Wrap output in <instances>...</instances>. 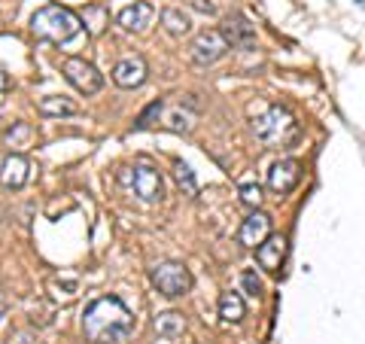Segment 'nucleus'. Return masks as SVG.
Returning a JSON list of instances; mask_svg holds the SVG:
<instances>
[{"mask_svg":"<svg viewBox=\"0 0 365 344\" xmlns=\"http://www.w3.org/2000/svg\"><path fill=\"white\" fill-rule=\"evenodd\" d=\"M268 235H271V216L262 213V211H253L241 223V228H237V244L241 247H259Z\"/></svg>","mask_w":365,"mask_h":344,"instance_id":"14","label":"nucleus"},{"mask_svg":"<svg viewBox=\"0 0 365 344\" xmlns=\"http://www.w3.org/2000/svg\"><path fill=\"white\" fill-rule=\"evenodd\" d=\"M228 49H232V46H228V40L222 37V31H213V28L195 34V40H192V46H189L192 61H195V64H204V67H207V64H216Z\"/></svg>","mask_w":365,"mask_h":344,"instance_id":"6","label":"nucleus"},{"mask_svg":"<svg viewBox=\"0 0 365 344\" xmlns=\"http://www.w3.org/2000/svg\"><path fill=\"white\" fill-rule=\"evenodd\" d=\"M155 332L162 338H168V341H174V338H180L182 332H186V320H182V314L180 311H162L155 317Z\"/></svg>","mask_w":365,"mask_h":344,"instance_id":"17","label":"nucleus"},{"mask_svg":"<svg viewBox=\"0 0 365 344\" xmlns=\"http://www.w3.org/2000/svg\"><path fill=\"white\" fill-rule=\"evenodd\" d=\"M83 19H79L73 9L67 6H58V4H46L40 6L37 13L31 19V31L37 40H46V43H71L73 37H79L83 31Z\"/></svg>","mask_w":365,"mask_h":344,"instance_id":"2","label":"nucleus"},{"mask_svg":"<svg viewBox=\"0 0 365 344\" xmlns=\"http://www.w3.org/2000/svg\"><path fill=\"white\" fill-rule=\"evenodd\" d=\"M37 110H40V116H46V119H64V116H76L79 113V107L73 104L71 98H58V95L43 98Z\"/></svg>","mask_w":365,"mask_h":344,"instance_id":"16","label":"nucleus"},{"mask_svg":"<svg viewBox=\"0 0 365 344\" xmlns=\"http://www.w3.org/2000/svg\"><path fill=\"white\" fill-rule=\"evenodd\" d=\"M195 116H198V104L189 95V98L177 101V104H165L162 107V116H158V119H162L165 128L186 134V131H192V125H195Z\"/></svg>","mask_w":365,"mask_h":344,"instance_id":"8","label":"nucleus"},{"mask_svg":"<svg viewBox=\"0 0 365 344\" xmlns=\"http://www.w3.org/2000/svg\"><path fill=\"white\" fill-rule=\"evenodd\" d=\"M299 180H302V165L295 162V158H280V162H274L268 171V186L277 195L292 192L299 186Z\"/></svg>","mask_w":365,"mask_h":344,"instance_id":"13","label":"nucleus"},{"mask_svg":"<svg viewBox=\"0 0 365 344\" xmlns=\"http://www.w3.org/2000/svg\"><path fill=\"white\" fill-rule=\"evenodd\" d=\"M28 180H31V162H28V156L9 153L4 158V165H0V183H4L9 192H19V189L28 186Z\"/></svg>","mask_w":365,"mask_h":344,"instance_id":"12","label":"nucleus"},{"mask_svg":"<svg viewBox=\"0 0 365 344\" xmlns=\"http://www.w3.org/2000/svg\"><path fill=\"white\" fill-rule=\"evenodd\" d=\"M83 25H88L86 31L91 34V37H98V34L110 25V13H107L104 6L91 4V6H86V9H83Z\"/></svg>","mask_w":365,"mask_h":344,"instance_id":"20","label":"nucleus"},{"mask_svg":"<svg viewBox=\"0 0 365 344\" xmlns=\"http://www.w3.org/2000/svg\"><path fill=\"white\" fill-rule=\"evenodd\" d=\"M146 76H150V67H146L140 55H128V59L113 64V83L119 88H140L146 83Z\"/></svg>","mask_w":365,"mask_h":344,"instance_id":"10","label":"nucleus"},{"mask_svg":"<svg viewBox=\"0 0 365 344\" xmlns=\"http://www.w3.org/2000/svg\"><path fill=\"white\" fill-rule=\"evenodd\" d=\"M222 37L228 40L232 49H253L256 46V28L250 25V19L241 13H232L222 19Z\"/></svg>","mask_w":365,"mask_h":344,"instance_id":"9","label":"nucleus"},{"mask_svg":"<svg viewBox=\"0 0 365 344\" xmlns=\"http://www.w3.org/2000/svg\"><path fill=\"white\" fill-rule=\"evenodd\" d=\"M162 25H165L168 34H174V37H182V34H189V31H192L189 16L182 13V9H174V6L162 13Z\"/></svg>","mask_w":365,"mask_h":344,"instance_id":"19","label":"nucleus"},{"mask_svg":"<svg viewBox=\"0 0 365 344\" xmlns=\"http://www.w3.org/2000/svg\"><path fill=\"white\" fill-rule=\"evenodd\" d=\"M9 88V76L4 74V71H0V91H6Z\"/></svg>","mask_w":365,"mask_h":344,"instance_id":"28","label":"nucleus"},{"mask_svg":"<svg viewBox=\"0 0 365 344\" xmlns=\"http://www.w3.org/2000/svg\"><path fill=\"white\" fill-rule=\"evenodd\" d=\"M220 317L225 320V323H241V320L247 317V305H244V299L237 293H222L220 295Z\"/></svg>","mask_w":365,"mask_h":344,"instance_id":"18","label":"nucleus"},{"mask_svg":"<svg viewBox=\"0 0 365 344\" xmlns=\"http://www.w3.org/2000/svg\"><path fill=\"white\" fill-rule=\"evenodd\" d=\"M256 137L271 150H289V146L299 141V122L292 119L289 110L283 107H271L265 116H259L253 122Z\"/></svg>","mask_w":365,"mask_h":344,"instance_id":"3","label":"nucleus"},{"mask_svg":"<svg viewBox=\"0 0 365 344\" xmlns=\"http://www.w3.org/2000/svg\"><path fill=\"white\" fill-rule=\"evenodd\" d=\"M155 16L153 4H146V0H134L131 6H125L122 13L116 16V21L125 28V31H134V34H143L146 28H150V21Z\"/></svg>","mask_w":365,"mask_h":344,"instance_id":"15","label":"nucleus"},{"mask_svg":"<svg viewBox=\"0 0 365 344\" xmlns=\"http://www.w3.org/2000/svg\"><path fill=\"white\" fill-rule=\"evenodd\" d=\"M153 286L165 299H180L192 290V271L182 262H162L153 268Z\"/></svg>","mask_w":365,"mask_h":344,"instance_id":"4","label":"nucleus"},{"mask_svg":"<svg viewBox=\"0 0 365 344\" xmlns=\"http://www.w3.org/2000/svg\"><path fill=\"white\" fill-rule=\"evenodd\" d=\"M6 311H9V305H6L4 295H0V323H4V320H6Z\"/></svg>","mask_w":365,"mask_h":344,"instance_id":"27","label":"nucleus"},{"mask_svg":"<svg viewBox=\"0 0 365 344\" xmlns=\"http://www.w3.org/2000/svg\"><path fill=\"white\" fill-rule=\"evenodd\" d=\"M131 189H134V195L140 201H146V204H158L165 198V180H162V174H158L155 168H150V165H137L134 168V174H131Z\"/></svg>","mask_w":365,"mask_h":344,"instance_id":"7","label":"nucleus"},{"mask_svg":"<svg viewBox=\"0 0 365 344\" xmlns=\"http://www.w3.org/2000/svg\"><path fill=\"white\" fill-rule=\"evenodd\" d=\"M241 286H244V293H247V295H253V299H259L262 290H265V286H262V278H259L253 268H247V271L241 274Z\"/></svg>","mask_w":365,"mask_h":344,"instance_id":"21","label":"nucleus"},{"mask_svg":"<svg viewBox=\"0 0 365 344\" xmlns=\"http://www.w3.org/2000/svg\"><path fill=\"white\" fill-rule=\"evenodd\" d=\"M177 183H180V189L189 195H195L198 192V186H195V177H192V171H189V165H182V162H177Z\"/></svg>","mask_w":365,"mask_h":344,"instance_id":"22","label":"nucleus"},{"mask_svg":"<svg viewBox=\"0 0 365 344\" xmlns=\"http://www.w3.org/2000/svg\"><path fill=\"white\" fill-rule=\"evenodd\" d=\"M61 74L64 79L71 83L79 95H98L101 88H104V74L98 71L91 61L86 59H64L61 61Z\"/></svg>","mask_w":365,"mask_h":344,"instance_id":"5","label":"nucleus"},{"mask_svg":"<svg viewBox=\"0 0 365 344\" xmlns=\"http://www.w3.org/2000/svg\"><path fill=\"white\" fill-rule=\"evenodd\" d=\"M192 6H195L198 13H207V16L216 13V4H213V0H192Z\"/></svg>","mask_w":365,"mask_h":344,"instance_id":"26","label":"nucleus"},{"mask_svg":"<svg viewBox=\"0 0 365 344\" xmlns=\"http://www.w3.org/2000/svg\"><path fill=\"white\" fill-rule=\"evenodd\" d=\"M256 262H259L262 271L277 274L283 268V262H287V238L283 235H268L256 247Z\"/></svg>","mask_w":365,"mask_h":344,"instance_id":"11","label":"nucleus"},{"mask_svg":"<svg viewBox=\"0 0 365 344\" xmlns=\"http://www.w3.org/2000/svg\"><path fill=\"white\" fill-rule=\"evenodd\" d=\"M162 107H165V101H153V104L140 113V119H137V128H150V125H155L153 119L162 116Z\"/></svg>","mask_w":365,"mask_h":344,"instance_id":"23","label":"nucleus"},{"mask_svg":"<svg viewBox=\"0 0 365 344\" xmlns=\"http://www.w3.org/2000/svg\"><path fill=\"white\" fill-rule=\"evenodd\" d=\"M134 317L119 295H101L83 311V335L91 344H119L131 335Z\"/></svg>","mask_w":365,"mask_h":344,"instance_id":"1","label":"nucleus"},{"mask_svg":"<svg viewBox=\"0 0 365 344\" xmlns=\"http://www.w3.org/2000/svg\"><path fill=\"white\" fill-rule=\"evenodd\" d=\"M6 341H9V344H37V338H34L28 329H16V332H13V335H9Z\"/></svg>","mask_w":365,"mask_h":344,"instance_id":"25","label":"nucleus"},{"mask_svg":"<svg viewBox=\"0 0 365 344\" xmlns=\"http://www.w3.org/2000/svg\"><path fill=\"white\" fill-rule=\"evenodd\" d=\"M241 201L247 204V208H259V204H262V189L256 186V183H244V186H241Z\"/></svg>","mask_w":365,"mask_h":344,"instance_id":"24","label":"nucleus"}]
</instances>
